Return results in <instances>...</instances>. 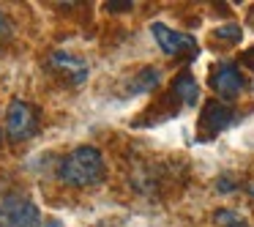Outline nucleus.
I'll return each instance as SVG.
<instances>
[{
    "instance_id": "1a4fd4ad",
    "label": "nucleus",
    "mask_w": 254,
    "mask_h": 227,
    "mask_svg": "<svg viewBox=\"0 0 254 227\" xmlns=\"http://www.w3.org/2000/svg\"><path fill=\"white\" fill-rule=\"evenodd\" d=\"M159 82H161V72L156 66H148L137 74V79L131 82V90L134 93H148V90H153Z\"/></svg>"
},
{
    "instance_id": "423d86ee",
    "label": "nucleus",
    "mask_w": 254,
    "mask_h": 227,
    "mask_svg": "<svg viewBox=\"0 0 254 227\" xmlns=\"http://www.w3.org/2000/svg\"><path fill=\"white\" fill-rule=\"evenodd\" d=\"M232 123V110L224 107L221 101H205L202 115H199V132L205 134V140L216 137L219 132H224Z\"/></svg>"
},
{
    "instance_id": "f8f14e48",
    "label": "nucleus",
    "mask_w": 254,
    "mask_h": 227,
    "mask_svg": "<svg viewBox=\"0 0 254 227\" xmlns=\"http://www.w3.org/2000/svg\"><path fill=\"white\" fill-rule=\"evenodd\" d=\"M107 11H131V0H107Z\"/></svg>"
},
{
    "instance_id": "f03ea898",
    "label": "nucleus",
    "mask_w": 254,
    "mask_h": 227,
    "mask_svg": "<svg viewBox=\"0 0 254 227\" xmlns=\"http://www.w3.org/2000/svg\"><path fill=\"white\" fill-rule=\"evenodd\" d=\"M41 211L33 200L22 194H6L0 197V227H39Z\"/></svg>"
},
{
    "instance_id": "f257e3e1",
    "label": "nucleus",
    "mask_w": 254,
    "mask_h": 227,
    "mask_svg": "<svg viewBox=\"0 0 254 227\" xmlns=\"http://www.w3.org/2000/svg\"><path fill=\"white\" fill-rule=\"evenodd\" d=\"M107 175V164L99 148L93 145H77L71 153H66L58 164V178L66 186H96Z\"/></svg>"
},
{
    "instance_id": "39448f33",
    "label": "nucleus",
    "mask_w": 254,
    "mask_h": 227,
    "mask_svg": "<svg viewBox=\"0 0 254 227\" xmlns=\"http://www.w3.org/2000/svg\"><path fill=\"white\" fill-rule=\"evenodd\" d=\"M210 88H213L221 99H235V96H241V90L246 88V82H243L241 69H238L235 63L224 61L213 69V74H210Z\"/></svg>"
},
{
    "instance_id": "0eeeda50",
    "label": "nucleus",
    "mask_w": 254,
    "mask_h": 227,
    "mask_svg": "<svg viewBox=\"0 0 254 227\" xmlns=\"http://www.w3.org/2000/svg\"><path fill=\"white\" fill-rule=\"evenodd\" d=\"M50 63H52L55 69H61V72H66L68 77H71L74 85H82L85 79H88V74H90L88 63H85L82 58H77V55H71V52H66V50L52 52V55H50Z\"/></svg>"
},
{
    "instance_id": "9d476101",
    "label": "nucleus",
    "mask_w": 254,
    "mask_h": 227,
    "mask_svg": "<svg viewBox=\"0 0 254 227\" xmlns=\"http://www.w3.org/2000/svg\"><path fill=\"white\" fill-rule=\"evenodd\" d=\"M216 222L221 227H246L243 216H238L235 211H216Z\"/></svg>"
},
{
    "instance_id": "ddd939ff",
    "label": "nucleus",
    "mask_w": 254,
    "mask_h": 227,
    "mask_svg": "<svg viewBox=\"0 0 254 227\" xmlns=\"http://www.w3.org/2000/svg\"><path fill=\"white\" fill-rule=\"evenodd\" d=\"M11 36V19L0 11V39H8Z\"/></svg>"
},
{
    "instance_id": "20e7f679",
    "label": "nucleus",
    "mask_w": 254,
    "mask_h": 227,
    "mask_svg": "<svg viewBox=\"0 0 254 227\" xmlns=\"http://www.w3.org/2000/svg\"><path fill=\"white\" fill-rule=\"evenodd\" d=\"M150 33H153L159 50L164 52V55H170V58L183 55V52H189V55H194V52H197V39H194V36H189V33H178V30L167 28V25H161V22L150 25Z\"/></svg>"
},
{
    "instance_id": "6e6552de",
    "label": "nucleus",
    "mask_w": 254,
    "mask_h": 227,
    "mask_svg": "<svg viewBox=\"0 0 254 227\" xmlns=\"http://www.w3.org/2000/svg\"><path fill=\"white\" fill-rule=\"evenodd\" d=\"M172 93H175L178 99H183V104L191 107V104H197L199 85H197V79H194L189 72H183V74H178L175 82H172Z\"/></svg>"
},
{
    "instance_id": "9b49d317",
    "label": "nucleus",
    "mask_w": 254,
    "mask_h": 227,
    "mask_svg": "<svg viewBox=\"0 0 254 227\" xmlns=\"http://www.w3.org/2000/svg\"><path fill=\"white\" fill-rule=\"evenodd\" d=\"M243 36V30L238 28V25H221L219 30H216V39H224V41H232V44H238Z\"/></svg>"
},
{
    "instance_id": "4468645a",
    "label": "nucleus",
    "mask_w": 254,
    "mask_h": 227,
    "mask_svg": "<svg viewBox=\"0 0 254 227\" xmlns=\"http://www.w3.org/2000/svg\"><path fill=\"white\" fill-rule=\"evenodd\" d=\"M243 63H246L249 69H254V47H252V50H246V55H243Z\"/></svg>"
},
{
    "instance_id": "2eb2a0df",
    "label": "nucleus",
    "mask_w": 254,
    "mask_h": 227,
    "mask_svg": "<svg viewBox=\"0 0 254 227\" xmlns=\"http://www.w3.org/2000/svg\"><path fill=\"white\" fill-rule=\"evenodd\" d=\"M47 227H61V222H50V225H47Z\"/></svg>"
},
{
    "instance_id": "7ed1b4c3",
    "label": "nucleus",
    "mask_w": 254,
    "mask_h": 227,
    "mask_svg": "<svg viewBox=\"0 0 254 227\" xmlns=\"http://www.w3.org/2000/svg\"><path fill=\"white\" fill-rule=\"evenodd\" d=\"M39 132V115L22 99H11L6 107V137L11 143H28Z\"/></svg>"
}]
</instances>
